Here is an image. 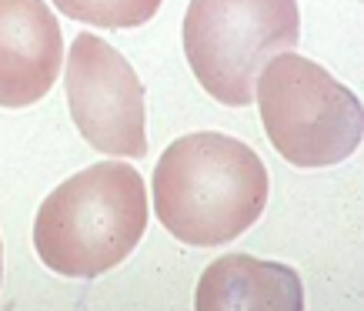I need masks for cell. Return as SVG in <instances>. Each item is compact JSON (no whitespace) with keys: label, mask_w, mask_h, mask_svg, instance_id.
<instances>
[{"label":"cell","mask_w":364,"mask_h":311,"mask_svg":"<svg viewBox=\"0 0 364 311\" xmlns=\"http://www.w3.org/2000/svg\"><path fill=\"white\" fill-rule=\"evenodd\" d=\"M64 60L67 107L80 137L107 157L147 154L144 84L127 57L97 33H80Z\"/></svg>","instance_id":"5b68a950"},{"label":"cell","mask_w":364,"mask_h":311,"mask_svg":"<svg viewBox=\"0 0 364 311\" xmlns=\"http://www.w3.org/2000/svg\"><path fill=\"white\" fill-rule=\"evenodd\" d=\"M198 311H301L304 285L294 268L251 255H221L200 275Z\"/></svg>","instance_id":"52a82bcc"},{"label":"cell","mask_w":364,"mask_h":311,"mask_svg":"<svg viewBox=\"0 0 364 311\" xmlns=\"http://www.w3.org/2000/svg\"><path fill=\"white\" fill-rule=\"evenodd\" d=\"M64 33L44 0H0V107H31L57 84Z\"/></svg>","instance_id":"8992f818"},{"label":"cell","mask_w":364,"mask_h":311,"mask_svg":"<svg viewBox=\"0 0 364 311\" xmlns=\"http://www.w3.org/2000/svg\"><path fill=\"white\" fill-rule=\"evenodd\" d=\"M0 281H4V245H0Z\"/></svg>","instance_id":"9c48e42d"},{"label":"cell","mask_w":364,"mask_h":311,"mask_svg":"<svg viewBox=\"0 0 364 311\" xmlns=\"http://www.w3.org/2000/svg\"><path fill=\"white\" fill-rule=\"evenodd\" d=\"M271 144L294 167H334L361 147V100L301 54L271 57L254 84Z\"/></svg>","instance_id":"3957f363"},{"label":"cell","mask_w":364,"mask_h":311,"mask_svg":"<svg viewBox=\"0 0 364 311\" xmlns=\"http://www.w3.org/2000/svg\"><path fill=\"white\" fill-rule=\"evenodd\" d=\"M154 211L177 241L228 245L264 214V161L237 137L198 131L177 137L154 167Z\"/></svg>","instance_id":"6da1fadb"},{"label":"cell","mask_w":364,"mask_h":311,"mask_svg":"<svg viewBox=\"0 0 364 311\" xmlns=\"http://www.w3.org/2000/svg\"><path fill=\"white\" fill-rule=\"evenodd\" d=\"M54 4L70 21L127 31V27H141V23L151 21L164 0H54Z\"/></svg>","instance_id":"ba28073f"},{"label":"cell","mask_w":364,"mask_h":311,"mask_svg":"<svg viewBox=\"0 0 364 311\" xmlns=\"http://www.w3.org/2000/svg\"><path fill=\"white\" fill-rule=\"evenodd\" d=\"M147 218V188L137 167L100 161L44 198L33 221V248L64 278H100L134 255Z\"/></svg>","instance_id":"7a4b0ae2"},{"label":"cell","mask_w":364,"mask_h":311,"mask_svg":"<svg viewBox=\"0 0 364 311\" xmlns=\"http://www.w3.org/2000/svg\"><path fill=\"white\" fill-rule=\"evenodd\" d=\"M298 0H191L184 14L191 70L228 107H247L264 64L298 47Z\"/></svg>","instance_id":"277c9868"}]
</instances>
